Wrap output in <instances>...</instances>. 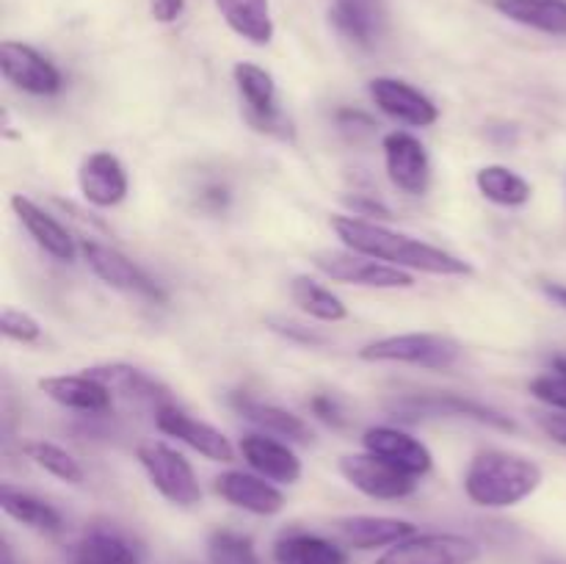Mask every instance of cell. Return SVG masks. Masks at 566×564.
Returning <instances> with one entry per match:
<instances>
[{
  "instance_id": "cell-1",
  "label": "cell",
  "mask_w": 566,
  "mask_h": 564,
  "mask_svg": "<svg viewBox=\"0 0 566 564\" xmlns=\"http://www.w3.org/2000/svg\"><path fill=\"white\" fill-rule=\"evenodd\" d=\"M332 230L340 238L343 247L352 252H363L368 258L390 263L403 271H420L431 276H473V263L448 249L434 247L429 241L407 236V232L390 230L379 221L359 219L354 213H337L329 219Z\"/></svg>"
},
{
  "instance_id": "cell-2",
  "label": "cell",
  "mask_w": 566,
  "mask_h": 564,
  "mask_svg": "<svg viewBox=\"0 0 566 564\" xmlns=\"http://www.w3.org/2000/svg\"><path fill=\"white\" fill-rule=\"evenodd\" d=\"M545 481L539 462L523 453L486 448L464 470V495L481 509H512L528 501Z\"/></svg>"
},
{
  "instance_id": "cell-3",
  "label": "cell",
  "mask_w": 566,
  "mask_h": 564,
  "mask_svg": "<svg viewBox=\"0 0 566 564\" xmlns=\"http://www.w3.org/2000/svg\"><path fill=\"white\" fill-rule=\"evenodd\" d=\"M462 343L442 332H403L365 343L357 352L365 363L415 365L426 370H448L462 359Z\"/></svg>"
},
{
  "instance_id": "cell-4",
  "label": "cell",
  "mask_w": 566,
  "mask_h": 564,
  "mask_svg": "<svg viewBox=\"0 0 566 564\" xmlns=\"http://www.w3.org/2000/svg\"><path fill=\"white\" fill-rule=\"evenodd\" d=\"M232 81L243 103V119L258 133H269L276 138H293L291 119L282 114L276 97V81L269 70L252 61H238L232 66Z\"/></svg>"
},
{
  "instance_id": "cell-5",
  "label": "cell",
  "mask_w": 566,
  "mask_h": 564,
  "mask_svg": "<svg viewBox=\"0 0 566 564\" xmlns=\"http://www.w3.org/2000/svg\"><path fill=\"white\" fill-rule=\"evenodd\" d=\"M313 265L332 282H343V285L376 288V291H401V288L418 285L412 271L396 269L352 249H321L313 254Z\"/></svg>"
},
{
  "instance_id": "cell-6",
  "label": "cell",
  "mask_w": 566,
  "mask_h": 564,
  "mask_svg": "<svg viewBox=\"0 0 566 564\" xmlns=\"http://www.w3.org/2000/svg\"><path fill=\"white\" fill-rule=\"evenodd\" d=\"M136 459L160 498L182 509L202 503V487H199L197 473H193L191 462L180 451H175L166 442L153 440L138 446Z\"/></svg>"
},
{
  "instance_id": "cell-7",
  "label": "cell",
  "mask_w": 566,
  "mask_h": 564,
  "mask_svg": "<svg viewBox=\"0 0 566 564\" xmlns=\"http://www.w3.org/2000/svg\"><path fill=\"white\" fill-rule=\"evenodd\" d=\"M81 254L86 260V265L92 269V274L99 282H105L108 288L122 293H133V296H142L147 302H166V291L142 269L138 263H133L125 252H119L116 247L103 241H94L86 238L81 241Z\"/></svg>"
},
{
  "instance_id": "cell-8",
  "label": "cell",
  "mask_w": 566,
  "mask_h": 564,
  "mask_svg": "<svg viewBox=\"0 0 566 564\" xmlns=\"http://www.w3.org/2000/svg\"><path fill=\"white\" fill-rule=\"evenodd\" d=\"M390 412L401 420H423V418H470L475 424L492 426L501 431H514V424L501 409L481 404L475 398L459 396V393H429V396H407L390 404Z\"/></svg>"
},
{
  "instance_id": "cell-9",
  "label": "cell",
  "mask_w": 566,
  "mask_h": 564,
  "mask_svg": "<svg viewBox=\"0 0 566 564\" xmlns=\"http://www.w3.org/2000/svg\"><path fill=\"white\" fill-rule=\"evenodd\" d=\"M343 479L359 490L363 495L374 498V501H401L418 490L415 476L403 473L401 468L390 464L387 459L376 457V453H346L337 462Z\"/></svg>"
},
{
  "instance_id": "cell-10",
  "label": "cell",
  "mask_w": 566,
  "mask_h": 564,
  "mask_svg": "<svg viewBox=\"0 0 566 564\" xmlns=\"http://www.w3.org/2000/svg\"><path fill=\"white\" fill-rule=\"evenodd\" d=\"M0 72L11 86L31 97H53L64 88V75L59 66L36 48L17 39L0 42Z\"/></svg>"
},
{
  "instance_id": "cell-11",
  "label": "cell",
  "mask_w": 566,
  "mask_h": 564,
  "mask_svg": "<svg viewBox=\"0 0 566 564\" xmlns=\"http://www.w3.org/2000/svg\"><path fill=\"white\" fill-rule=\"evenodd\" d=\"M481 556V545L462 534H412L398 545L387 547L376 564H473Z\"/></svg>"
},
{
  "instance_id": "cell-12",
  "label": "cell",
  "mask_w": 566,
  "mask_h": 564,
  "mask_svg": "<svg viewBox=\"0 0 566 564\" xmlns=\"http://www.w3.org/2000/svg\"><path fill=\"white\" fill-rule=\"evenodd\" d=\"M385 169L392 186L409 197H423L431 186V158L426 144L407 130H392L381 138Z\"/></svg>"
},
{
  "instance_id": "cell-13",
  "label": "cell",
  "mask_w": 566,
  "mask_h": 564,
  "mask_svg": "<svg viewBox=\"0 0 566 564\" xmlns=\"http://www.w3.org/2000/svg\"><path fill=\"white\" fill-rule=\"evenodd\" d=\"M155 426L166 437H175V440L186 442L188 448H193L199 457L210 459V462L227 464L235 459V446H232L224 431L205 424V420H197L186 409L177 407V404H164V407L155 409Z\"/></svg>"
},
{
  "instance_id": "cell-14",
  "label": "cell",
  "mask_w": 566,
  "mask_h": 564,
  "mask_svg": "<svg viewBox=\"0 0 566 564\" xmlns=\"http://www.w3.org/2000/svg\"><path fill=\"white\" fill-rule=\"evenodd\" d=\"M368 94L381 114L401 122V125L431 127L440 119V108L434 105V100L420 92L418 86H412V83L401 81V77H374L368 83Z\"/></svg>"
},
{
  "instance_id": "cell-15",
  "label": "cell",
  "mask_w": 566,
  "mask_h": 564,
  "mask_svg": "<svg viewBox=\"0 0 566 564\" xmlns=\"http://www.w3.org/2000/svg\"><path fill=\"white\" fill-rule=\"evenodd\" d=\"M77 188L81 197L94 208H116L130 191V177L125 164L108 149H94L77 166Z\"/></svg>"
},
{
  "instance_id": "cell-16",
  "label": "cell",
  "mask_w": 566,
  "mask_h": 564,
  "mask_svg": "<svg viewBox=\"0 0 566 564\" xmlns=\"http://www.w3.org/2000/svg\"><path fill=\"white\" fill-rule=\"evenodd\" d=\"M213 490L221 501L258 518H274L287 503L285 492L274 481L263 479L260 473H247V470H227L216 476Z\"/></svg>"
},
{
  "instance_id": "cell-17",
  "label": "cell",
  "mask_w": 566,
  "mask_h": 564,
  "mask_svg": "<svg viewBox=\"0 0 566 564\" xmlns=\"http://www.w3.org/2000/svg\"><path fill=\"white\" fill-rule=\"evenodd\" d=\"M363 448L368 453L387 459V462L401 468L403 473L415 476V479H423L434 468V453L429 451V446L409 435V431L396 429V426H370V429H365Z\"/></svg>"
},
{
  "instance_id": "cell-18",
  "label": "cell",
  "mask_w": 566,
  "mask_h": 564,
  "mask_svg": "<svg viewBox=\"0 0 566 564\" xmlns=\"http://www.w3.org/2000/svg\"><path fill=\"white\" fill-rule=\"evenodd\" d=\"M238 451H241V457L247 459V464L254 473L274 481V484H296L304 473L298 453L293 451L291 442L280 440V437L254 431V435L241 437Z\"/></svg>"
},
{
  "instance_id": "cell-19",
  "label": "cell",
  "mask_w": 566,
  "mask_h": 564,
  "mask_svg": "<svg viewBox=\"0 0 566 564\" xmlns=\"http://www.w3.org/2000/svg\"><path fill=\"white\" fill-rule=\"evenodd\" d=\"M9 205L11 210H14L17 221L25 227L28 236L33 238V243H36L44 254H50V258L59 260V263H72V260L77 258L81 243H75L70 230H66L55 216H50L48 210L39 208L33 199L22 197V194H11Z\"/></svg>"
},
{
  "instance_id": "cell-20",
  "label": "cell",
  "mask_w": 566,
  "mask_h": 564,
  "mask_svg": "<svg viewBox=\"0 0 566 564\" xmlns=\"http://www.w3.org/2000/svg\"><path fill=\"white\" fill-rule=\"evenodd\" d=\"M36 385L50 401H55L59 407L75 409V412L103 415L108 412L111 404H114V393H111L103 382L88 376L86 370H83V374L42 376Z\"/></svg>"
},
{
  "instance_id": "cell-21",
  "label": "cell",
  "mask_w": 566,
  "mask_h": 564,
  "mask_svg": "<svg viewBox=\"0 0 566 564\" xmlns=\"http://www.w3.org/2000/svg\"><path fill=\"white\" fill-rule=\"evenodd\" d=\"M335 531L354 551H376L392 547L407 536L418 534V525L401 518H381V514H348L335 520Z\"/></svg>"
},
{
  "instance_id": "cell-22",
  "label": "cell",
  "mask_w": 566,
  "mask_h": 564,
  "mask_svg": "<svg viewBox=\"0 0 566 564\" xmlns=\"http://www.w3.org/2000/svg\"><path fill=\"white\" fill-rule=\"evenodd\" d=\"M88 376H94L97 382H103L114 396H125L136 404H147V407L158 409L164 404H171L169 390L160 385L155 376H149L147 370L136 368V365L127 363H105V365H92L86 368Z\"/></svg>"
},
{
  "instance_id": "cell-23",
  "label": "cell",
  "mask_w": 566,
  "mask_h": 564,
  "mask_svg": "<svg viewBox=\"0 0 566 564\" xmlns=\"http://www.w3.org/2000/svg\"><path fill=\"white\" fill-rule=\"evenodd\" d=\"M230 404L235 407V412L241 415V418H247L249 424L258 426L263 435L280 437V440L287 442H302V446L313 440V429H310L307 420H304L302 415L291 412V409L260 401V398L247 396V393H235V396L230 398Z\"/></svg>"
},
{
  "instance_id": "cell-24",
  "label": "cell",
  "mask_w": 566,
  "mask_h": 564,
  "mask_svg": "<svg viewBox=\"0 0 566 564\" xmlns=\"http://www.w3.org/2000/svg\"><path fill=\"white\" fill-rule=\"evenodd\" d=\"M274 564H348L346 547L310 531H285L271 547Z\"/></svg>"
},
{
  "instance_id": "cell-25",
  "label": "cell",
  "mask_w": 566,
  "mask_h": 564,
  "mask_svg": "<svg viewBox=\"0 0 566 564\" xmlns=\"http://www.w3.org/2000/svg\"><path fill=\"white\" fill-rule=\"evenodd\" d=\"M72 564H142V551L122 531L94 525L77 542Z\"/></svg>"
},
{
  "instance_id": "cell-26",
  "label": "cell",
  "mask_w": 566,
  "mask_h": 564,
  "mask_svg": "<svg viewBox=\"0 0 566 564\" xmlns=\"http://www.w3.org/2000/svg\"><path fill=\"white\" fill-rule=\"evenodd\" d=\"M213 3L232 33L258 48L271 44L276 31L274 17H271V0H213Z\"/></svg>"
},
{
  "instance_id": "cell-27",
  "label": "cell",
  "mask_w": 566,
  "mask_h": 564,
  "mask_svg": "<svg viewBox=\"0 0 566 564\" xmlns=\"http://www.w3.org/2000/svg\"><path fill=\"white\" fill-rule=\"evenodd\" d=\"M492 9L517 25L566 36V0H492Z\"/></svg>"
},
{
  "instance_id": "cell-28",
  "label": "cell",
  "mask_w": 566,
  "mask_h": 564,
  "mask_svg": "<svg viewBox=\"0 0 566 564\" xmlns=\"http://www.w3.org/2000/svg\"><path fill=\"white\" fill-rule=\"evenodd\" d=\"M0 509L9 514L14 523L25 525V529L39 531V534H59L64 529V520H61L59 509L50 506L42 498L31 495L25 490H17V487L3 484L0 487Z\"/></svg>"
},
{
  "instance_id": "cell-29",
  "label": "cell",
  "mask_w": 566,
  "mask_h": 564,
  "mask_svg": "<svg viewBox=\"0 0 566 564\" xmlns=\"http://www.w3.org/2000/svg\"><path fill=\"white\" fill-rule=\"evenodd\" d=\"M329 22L348 42L368 48L379 33V0H332Z\"/></svg>"
},
{
  "instance_id": "cell-30",
  "label": "cell",
  "mask_w": 566,
  "mask_h": 564,
  "mask_svg": "<svg viewBox=\"0 0 566 564\" xmlns=\"http://www.w3.org/2000/svg\"><path fill=\"white\" fill-rule=\"evenodd\" d=\"M475 186H479L481 197L490 199L492 205H501V208H523L534 197V186L503 164L481 166L475 171Z\"/></svg>"
},
{
  "instance_id": "cell-31",
  "label": "cell",
  "mask_w": 566,
  "mask_h": 564,
  "mask_svg": "<svg viewBox=\"0 0 566 564\" xmlns=\"http://www.w3.org/2000/svg\"><path fill=\"white\" fill-rule=\"evenodd\" d=\"M291 302L302 310L304 315L324 324H337V321L348 318V307L337 293H332L324 282L315 276L298 274L291 280Z\"/></svg>"
},
{
  "instance_id": "cell-32",
  "label": "cell",
  "mask_w": 566,
  "mask_h": 564,
  "mask_svg": "<svg viewBox=\"0 0 566 564\" xmlns=\"http://www.w3.org/2000/svg\"><path fill=\"white\" fill-rule=\"evenodd\" d=\"M25 457L31 459L36 468H42L44 473H50L53 479L64 481V484H83V468L75 457H72L66 448L55 446L50 440H31L22 446Z\"/></svg>"
},
{
  "instance_id": "cell-33",
  "label": "cell",
  "mask_w": 566,
  "mask_h": 564,
  "mask_svg": "<svg viewBox=\"0 0 566 564\" xmlns=\"http://www.w3.org/2000/svg\"><path fill=\"white\" fill-rule=\"evenodd\" d=\"M208 562L210 564H260L252 536L238 531L219 529L208 536Z\"/></svg>"
},
{
  "instance_id": "cell-34",
  "label": "cell",
  "mask_w": 566,
  "mask_h": 564,
  "mask_svg": "<svg viewBox=\"0 0 566 564\" xmlns=\"http://www.w3.org/2000/svg\"><path fill=\"white\" fill-rule=\"evenodd\" d=\"M0 332H3L6 341L22 343V346L42 341V324L31 313L17 307H3V313H0Z\"/></svg>"
},
{
  "instance_id": "cell-35",
  "label": "cell",
  "mask_w": 566,
  "mask_h": 564,
  "mask_svg": "<svg viewBox=\"0 0 566 564\" xmlns=\"http://www.w3.org/2000/svg\"><path fill=\"white\" fill-rule=\"evenodd\" d=\"M528 390L536 401L547 404V407L558 409V412H566V374H562V370L551 368L547 374L534 376Z\"/></svg>"
},
{
  "instance_id": "cell-36",
  "label": "cell",
  "mask_w": 566,
  "mask_h": 564,
  "mask_svg": "<svg viewBox=\"0 0 566 564\" xmlns=\"http://www.w3.org/2000/svg\"><path fill=\"white\" fill-rule=\"evenodd\" d=\"M265 324H269L271 332H276V335L287 337V341H293V343H304V346H321V343H324V337H321L318 332H313L310 326L296 324V321H291V318L271 315Z\"/></svg>"
},
{
  "instance_id": "cell-37",
  "label": "cell",
  "mask_w": 566,
  "mask_h": 564,
  "mask_svg": "<svg viewBox=\"0 0 566 564\" xmlns=\"http://www.w3.org/2000/svg\"><path fill=\"white\" fill-rule=\"evenodd\" d=\"M310 412L318 420H324L326 426H335V429L346 426V412H343L340 401L329 396V393H318V396L310 398Z\"/></svg>"
},
{
  "instance_id": "cell-38",
  "label": "cell",
  "mask_w": 566,
  "mask_h": 564,
  "mask_svg": "<svg viewBox=\"0 0 566 564\" xmlns=\"http://www.w3.org/2000/svg\"><path fill=\"white\" fill-rule=\"evenodd\" d=\"M536 424H539V429L545 431L553 442H558V446L566 448V412H558V409H553V412H542L536 415Z\"/></svg>"
},
{
  "instance_id": "cell-39",
  "label": "cell",
  "mask_w": 566,
  "mask_h": 564,
  "mask_svg": "<svg viewBox=\"0 0 566 564\" xmlns=\"http://www.w3.org/2000/svg\"><path fill=\"white\" fill-rule=\"evenodd\" d=\"M186 11V0H149V14L160 25H171L177 22Z\"/></svg>"
},
{
  "instance_id": "cell-40",
  "label": "cell",
  "mask_w": 566,
  "mask_h": 564,
  "mask_svg": "<svg viewBox=\"0 0 566 564\" xmlns=\"http://www.w3.org/2000/svg\"><path fill=\"white\" fill-rule=\"evenodd\" d=\"M346 205L354 210V216L365 219V216H376V219H392L390 208L381 205L379 199H368L363 194H354V197H346Z\"/></svg>"
},
{
  "instance_id": "cell-41",
  "label": "cell",
  "mask_w": 566,
  "mask_h": 564,
  "mask_svg": "<svg viewBox=\"0 0 566 564\" xmlns=\"http://www.w3.org/2000/svg\"><path fill=\"white\" fill-rule=\"evenodd\" d=\"M542 293H545V296L551 299L553 304H558V307L566 310V285H564V282L545 280V282H542Z\"/></svg>"
},
{
  "instance_id": "cell-42",
  "label": "cell",
  "mask_w": 566,
  "mask_h": 564,
  "mask_svg": "<svg viewBox=\"0 0 566 564\" xmlns=\"http://www.w3.org/2000/svg\"><path fill=\"white\" fill-rule=\"evenodd\" d=\"M0 564H14V551H11L9 540H3V545H0Z\"/></svg>"
},
{
  "instance_id": "cell-43",
  "label": "cell",
  "mask_w": 566,
  "mask_h": 564,
  "mask_svg": "<svg viewBox=\"0 0 566 564\" xmlns=\"http://www.w3.org/2000/svg\"><path fill=\"white\" fill-rule=\"evenodd\" d=\"M551 368H553V370H562V374H566V354H558V357H553Z\"/></svg>"
}]
</instances>
